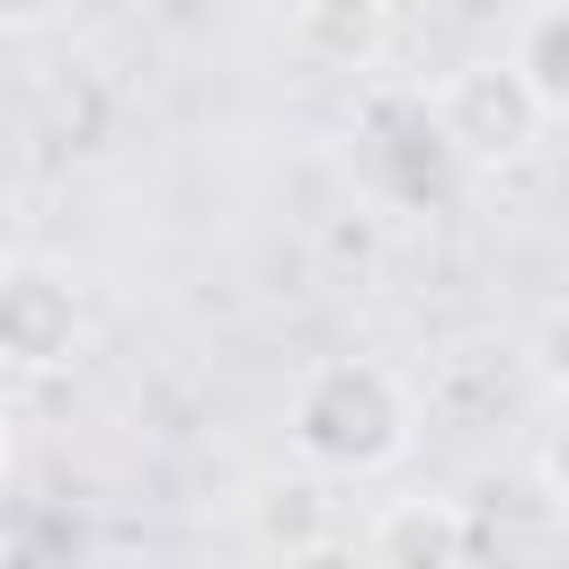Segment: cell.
Returning a JSON list of instances; mask_svg holds the SVG:
<instances>
[{"mask_svg":"<svg viewBox=\"0 0 569 569\" xmlns=\"http://www.w3.org/2000/svg\"><path fill=\"white\" fill-rule=\"evenodd\" d=\"M525 365H533V382H542V391H560V400H569V293L533 311V329H525Z\"/></svg>","mask_w":569,"mask_h":569,"instance_id":"8","label":"cell"},{"mask_svg":"<svg viewBox=\"0 0 569 569\" xmlns=\"http://www.w3.org/2000/svg\"><path fill=\"white\" fill-rule=\"evenodd\" d=\"M293 53L311 71L365 80L391 53V0H293Z\"/></svg>","mask_w":569,"mask_h":569,"instance_id":"6","label":"cell"},{"mask_svg":"<svg viewBox=\"0 0 569 569\" xmlns=\"http://www.w3.org/2000/svg\"><path fill=\"white\" fill-rule=\"evenodd\" d=\"M507 62L525 71L533 107H542L551 124H569V0H533V9L516 18V44H507Z\"/></svg>","mask_w":569,"mask_h":569,"instance_id":"7","label":"cell"},{"mask_svg":"<svg viewBox=\"0 0 569 569\" xmlns=\"http://www.w3.org/2000/svg\"><path fill=\"white\" fill-rule=\"evenodd\" d=\"M418 445V391L382 356H320L284 391V453L320 480H382Z\"/></svg>","mask_w":569,"mask_h":569,"instance_id":"1","label":"cell"},{"mask_svg":"<svg viewBox=\"0 0 569 569\" xmlns=\"http://www.w3.org/2000/svg\"><path fill=\"white\" fill-rule=\"evenodd\" d=\"M9 471H18V418H9V400H0V489H9Z\"/></svg>","mask_w":569,"mask_h":569,"instance_id":"11","label":"cell"},{"mask_svg":"<svg viewBox=\"0 0 569 569\" xmlns=\"http://www.w3.org/2000/svg\"><path fill=\"white\" fill-rule=\"evenodd\" d=\"M480 533H471V516H462V498H382L373 516H365V533H356V551L365 560H391V569H445V560H462Z\"/></svg>","mask_w":569,"mask_h":569,"instance_id":"5","label":"cell"},{"mask_svg":"<svg viewBox=\"0 0 569 569\" xmlns=\"http://www.w3.org/2000/svg\"><path fill=\"white\" fill-rule=\"evenodd\" d=\"M53 18H71V0H0V36H36Z\"/></svg>","mask_w":569,"mask_h":569,"instance_id":"10","label":"cell"},{"mask_svg":"<svg viewBox=\"0 0 569 569\" xmlns=\"http://www.w3.org/2000/svg\"><path fill=\"white\" fill-rule=\"evenodd\" d=\"M427 116H436L445 151L462 160V178L471 169H516L542 142V124H551L507 53H462L453 71H436L427 80Z\"/></svg>","mask_w":569,"mask_h":569,"instance_id":"2","label":"cell"},{"mask_svg":"<svg viewBox=\"0 0 569 569\" xmlns=\"http://www.w3.org/2000/svg\"><path fill=\"white\" fill-rule=\"evenodd\" d=\"M533 480H542V498L569 516V400H560V418H551V436H542V453H533Z\"/></svg>","mask_w":569,"mask_h":569,"instance_id":"9","label":"cell"},{"mask_svg":"<svg viewBox=\"0 0 569 569\" xmlns=\"http://www.w3.org/2000/svg\"><path fill=\"white\" fill-rule=\"evenodd\" d=\"M80 347H89L80 276L53 258H0V373L44 382V373H71Z\"/></svg>","mask_w":569,"mask_h":569,"instance_id":"3","label":"cell"},{"mask_svg":"<svg viewBox=\"0 0 569 569\" xmlns=\"http://www.w3.org/2000/svg\"><path fill=\"white\" fill-rule=\"evenodd\" d=\"M249 542L267 551V560H320V551H338L347 533H338V498H329V480L320 471H267L258 489H249Z\"/></svg>","mask_w":569,"mask_h":569,"instance_id":"4","label":"cell"}]
</instances>
